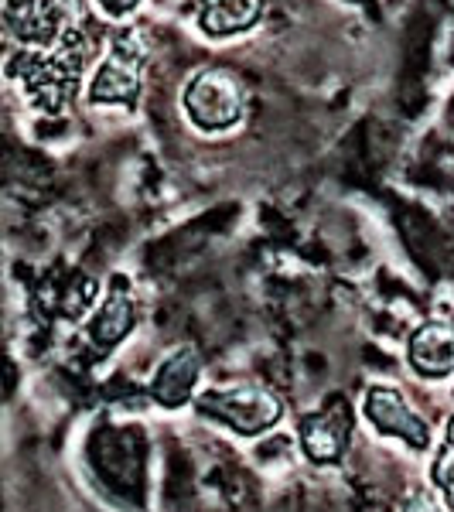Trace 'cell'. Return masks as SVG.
Returning a JSON list of instances; mask_svg holds the SVG:
<instances>
[{
	"label": "cell",
	"instance_id": "277c9868",
	"mask_svg": "<svg viewBox=\"0 0 454 512\" xmlns=\"http://www.w3.org/2000/svg\"><path fill=\"white\" fill-rule=\"evenodd\" d=\"M144 65H147V38L137 28H120L110 38V52L103 55V62L96 65L93 79H89L86 99L93 106L137 110Z\"/></svg>",
	"mask_w": 454,
	"mask_h": 512
},
{
	"label": "cell",
	"instance_id": "6da1fadb",
	"mask_svg": "<svg viewBox=\"0 0 454 512\" xmlns=\"http://www.w3.org/2000/svg\"><path fill=\"white\" fill-rule=\"evenodd\" d=\"M89 38L62 48H21L11 62V76L18 79L24 99L41 113H62L76 99L82 72L89 69Z\"/></svg>",
	"mask_w": 454,
	"mask_h": 512
},
{
	"label": "cell",
	"instance_id": "5b68a950",
	"mask_svg": "<svg viewBox=\"0 0 454 512\" xmlns=\"http://www.w3.org/2000/svg\"><path fill=\"white\" fill-rule=\"evenodd\" d=\"M198 410L205 417L226 420L239 434H260L277 424L280 414H284V403L267 386L239 383V386H226V390L202 393L198 396Z\"/></svg>",
	"mask_w": 454,
	"mask_h": 512
},
{
	"label": "cell",
	"instance_id": "3957f363",
	"mask_svg": "<svg viewBox=\"0 0 454 512\" xmlns=\"http://www.w3.org/2000/svg\"><path fill=\"white\" fill-rule=\"evenodd\" d=\"M181 106H185V117L192 120V127H198L202 134H222V130H233L243 123L250 93L233 69L209 65L188 79Z\"/></svg>",
	"mask_w": 454,
	"mask_h": 512
},
{
	"label": "cell",
	"instance_id": "8fae6325",
	"mask_svg": "<svg viewBox=\"0 0 454 512\" xmlns=\"http://www.w3.org/2000/svg\"><path fill=\"white\" fill-rule=\"evenodd\" d=\"M137 321V304L130 301L127 294H113L110 301L99 308V315L93 318V325H89V335H93L96 345H117L123 335L134 328Z\"/></svg>",
	"mask_w": 454,
	"mask_h": 512
},
{
	"label": "cell",
	"instance_id": "5bb4252c",
	"mask_svg": "<svg viewBox=\"0 0 454 512\" xmlns=\"http://www.w3.org/2000/svg\"><path fill=\"white\" fill-rule=\"evenodd\" d=\"M407 512H441V509H437V506H434V502H431V499H417V502H414V506H410Z\"/></svg>",
	"mask_w": 454,
	"mask_h": 512
},
{
	"label": "cell",
	"instance_id": "52a82bcc",
	"mask_svg": "<svg viewBox=\"0 0 454 512\" xmlns=\"http://www.w3.org/2000/svg\"><path fill=\"white\" fill-rule=\"evenodd\" d=\"M349 431H352V414L342 400H335L332 410L301 417L304 451H308V458L318 461V465H332V461L342 458Z\"/></svg>",
	"mask_w": 454,
	"mask_h": 512
},
{
	"label": "cell",
	"instance_id": "7c38bea8",
	"mask_svg": "<svg viewBox=\"0 0 454 512\" xmlns=\"http://www.w3.org/2000/svg\"><path fill=\"white\" fill-rule=\"evenodd\" d=\"M434 482L444 489V495H448V502H451V509H454V420H451L448 448L441 451V458H437V465H434Z\"/></svg>",
	"mask_w": 454,
	"mask_h": 512
},
{
	"label": "cell",
	"instance_id": "4fadbf2b",
	"mask_svg": "<svg viewBox=\"0 0 454 512\" xmlns=\"http://www.w3.org/2000/svg\"><path fill=\"white\" fill-rule=\"evenodd\" d=\"M96 4H99V11H103L106 18L123 21V18H130V14L144 4V0H96Z\"/></svg>",
	"mask_w": 454,
	"mask_h": 512
},
{
	"label": "cell",
	"instance_id": "9c48e42d",
	"mask_svg": "<svg viewBox=\"0 0 454 512\" xmlns=\"http://www.w3.org/2000/svg\"><path fill=\"white\" fill-rule=\"evenodd\" d=\"M198 373H202V355L195 349H178L175 355H168L158 366V373H154V383H151L154 400L168 410L185 407L195 393Z\"/></svg>",
	"mask_w": 454,
	"mask_h": 512
},
{
	"label": "cell",
	"instance_id": "ba28073f",
	"mask_svg": "<svg viewBox=\"0 0 454 512\" xmlns=\"http://www.w3.org/2000/svg\"><path fill=\"white\" fill-rule=\"evenodd\" d=\"M407 355H410V366L420 376L441 379L454 373V325L451 321H427V325H420L410 335Z\"/></svg>",
	"mask_w": 454,
	"mask_h": 512
},
{
	"label": "cell",
	"instance_id": "8992f818",
	"mask_svg": "<svg viewBox=\"0 0 454 512\" xmlns=\"http://www.w3.org/2000/svg\"><path fill=\"white\" fill-rule=\"evenodd\" d=\"M366 414L383 434L403 437V441L414 444V448H427V444H431L427 424L403 403V396L396 393L393 386H373V390L366 393Z\"/></svg>",
	"mask_w": 454,
	"mask_h": 512
},
{
	"label": "cell",
	"instance_id": "30bf717a",
	"mask_svg": "<svg viewBox=\"0 0 454 512\" xmlns=\"http://www.w3.org/2000/svg\"><path fill=\"white\" fill-rule=\"evenodd\" d=\"M263 18V0H202L198 28L209 38H233Z\"/></svg>",
	"mask_w": 454,
	"mask_h": 512
},
{
	"label": "cell",
	"instance_id": "7a4b0ae2",
	"mask_svg": "<svg viewBox=\"0 0 454 512\" xmlns=\"http://www.w3.org/2000/svg\"><path fill=\"white\" fill-rule=\"evenodd\" d=\"M4 28L21 48H62L89 38L82 0H4Z\"/></svg>",
	"mask_w": 454,
	"mask_h": 512
}]
</instances>
